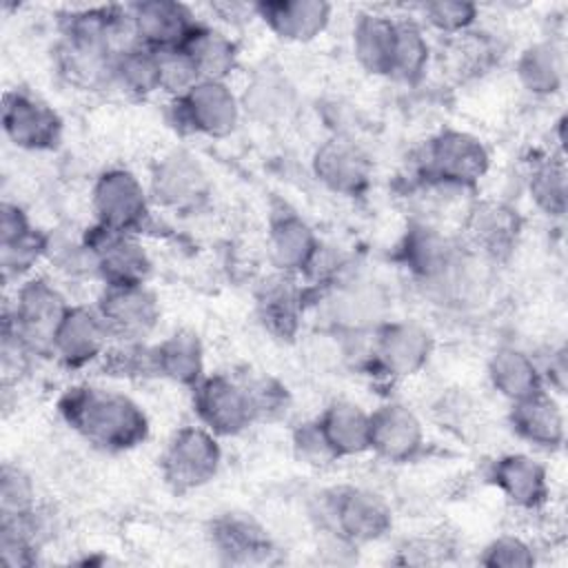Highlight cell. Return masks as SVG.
Masks as SVG:
<instances>
[{"label": "cell", "mask_w": 568, "mask_h": 568, "mask_svg": "<svg viewBox=\"0 0 568 568\" xmlns=\"http://www.w3.org/2000/svg\"><path fill=\"white\" fill-rule=\"evenodd\" d=\"M58 413L75 435L102 453L133 450L151 430L146 413L133 397L95 384L64 388Z\"/></svg>", "instance_id": "1"}, {"label": "cell", "mask_w": 568, "mask_h": 568, "mask_svg": "<svg viewBox=\"0 0 568 568\" xmlns=\"http://www.w3.org/2000/svg\"><path fill=\"white\" fill-rule=\"evenodd\" d=\"M311 519L326 537L355 548L379 541L393 528V508L386 497L366 486H331L311 499Z\"/></svg>", "instance_id": "2"}, {"label": "cell", "mask_w": 568, "mask_h": 568, "mask_svg": "<svg viewBox=\"0 0 568 568\" xmlns=\"http://www.w3.org/2000/svg\"><path fill=\"white\" fill-rule=\"evenodd\" d=\"M490 169V153L486 144L459 129H444L435 133L419 153V182L453 191H470Z\"/></svg>", "instance_id": "3"}, {"label": "cell", "mask_w": 568, "mask_h": 568, "mask_svg": "<svg viewBox=\"0 0 568 568\" xmlns=\"http://www.w3.org/2000/svg\"><path fill=\"white\" fill-rule=\"evenodd\" d=\"M64 293L44 275H31L16 286L13 302L2 311L7 324L40 357L51 355L53 335L69 311Z\"/></svg>", "instance_id": "4"}, {"label": "cell", "mask_w": 568, "mask_h": 568, "mask_svg": "<svg viewBox=\"0 0 568 568\" xmlns=\"http://www.w3.org/2000/svg\"><path fill=\"white\" fill-rule=\"evenodd\" d=\"M222 466V446L220 437L209 428L182 426L178 428L162 455H160V475L164 484L178 493L197 490L215 479Z\"/></svg>", "instance_id": "5"}, {"label": "cell", "mask_w": 568, "mask_h": 568, "mask_svg": "<svg viewBox=\"0 0 568 568\" xmlns=\"http://www.w3.org/2000/svg\"><path fill=\"white\" fill-rule=\"evenodd\" d=\"M91 209L95 224L140 235L151 220V195L133 171L115 166L95 178Z\"/></svg>", "instance_id": "6"}, {"label": "cell", "mask_w": 568, "mask_h": 568, "mask_svg": "<svg viewBox=\"0 0 568 568\" xmlns=\"http://www.w3.org/2000/svg\"><path fill=\"white\" fill-rule=\"evenodd\" d=\"M173 126L206 138L231 135L242 118L240 95L220 80H200L171 104Z\"/></svg>", "instance_id": "7"}, {"label": "cell", "mask_w": 568, "mask_h": 568, "mask_svg": "<svg viewBox=\"0 0 568 568\" xmlns=\"http://www.w3.org/2000/svg\"><path fill=\"white\" fill-rule=\"evenodd\" d=\"M435 348L433 333L415 320H384L373 328L368 364L388 379L419 373Z\"/></svg>", "instance_id": "8"}, {"label": "cell", "mask_w": 568, "mask_h": 568, "mask_svg": "<svg viewBox=\"0 0 568 568\" xmlns=\"http://www.w3.org/2000/svg\"><path fill=\"white\" fill-rule=\"evenodd\" d=\"M191 402L200 424L217 437H237L255 424L251 397L242 377L226 373L204 375L191 388Z\"/></svg>", "instance_id": "9"}, {"label": "cell", "mask_w": 568, "mask_h": 568, "mask_svg": "<svg viewBox=\"0 0 568 568\" xmlns=\"http://www.w3.org/2000/svg\"><path fill=\"white\" fill-rule=\"evenodd\" d=\"M149 195L151 202L173 213H195L211 200V180L193 153L173 149L155 160L149 178Z\"/></svg>", "instance_id": "10"}, {"label": "cell", "mask_w": 568, "mask_h": 568, "mask_svg": "<svg viewBox=\"0 0 568 568\" xmlns=\"http://www.w3.org/2000/svg\"><path fill=\"white\" fill-rule=\"evenodd\" d=\"M95 308L120 344H144L162 315L160 300L146 284H104Z\"/></svg>", "instance_id": "11"}, {"label": "cell", "mask_w": 568, "mask_h": 568, "mask_svg": "<svg viewBox=\"0 0 568 568\" xmlns=\"http://www.w3.org/2000/svg\"><path fill=\"white\" fill-rule=\"evenodd\" d=\"M82 237L104 284H146L153 262L138 235L111 231L93 222L82 231Z\"/></svg>", "instance_id": "12"}, {"label": "cell", "mask_w": 568, "mask_h": 568, "mask_svg": "<svg viewBox=\"0 0 568 568\" xmlns=\"http://www.w3.org/2000/svg\"><path fill=\"white\" fill-rule=\"evenodd\" d=\"M2 131L22 151H51L60 144L62 118L33 93L11 89L2 98Z\"/></svg>", "instance_id": "13"}, {"label": "cell", "mask_w": 568, "mask_h": 568, "mask_svg": "<svg viewBox=\"0 0 568 568\" xmlns=\"http://www.w3.org/2000/svg\"><path fill=\"white\" fill-rule=\"evenodd\" d=\"M521 235V217L517 209L499 200H477L462 220L459 240L481 260L508 257Z\"/></svg>", "instance_id": "14"}, {"label": "cell", "mask_w": 568, "mask_h": 568, "mask_svg": "<svg viewBox=\"0 0 568 568\" xmlns=\"http://www.w3.org/2000/svg\"><path fill=\"white\" fill-rule=\"evenodd\" d=\"M388 297L375 282L351 275L324 288V313L337 331L364 333L386 320Z\"/></svg>", "instance_id": "15"}, {"label": "cell", "mask_w": 568, "mask_h": 568, "mask_svg": "<svg viewBox=\"0 0 568 568\" xmlns=\"http://www.w3.org/2000/svg\"><path fill=\"white\" fill-rule=\"evenodd\" d=\"M209 544L224 564H268L277 548L268 530L248 513L226 510L211 519Z\"/></svg>", "instance_id": "16"}, {"label": "cell", "mask_w": 568, "mask_h": 568, "mask_svg": "<svg viewBox=\"0 0 568 568\" xmlns=\"http://www.w3.org/2000/svg\"><path fill=\"white\" fill-rule=\"evenodd\" d=\"M126 7L135 42L151 51L182 49L200 27L191 7L178 0H142Z\"/></svg>", "instance_id": "17"}, {"label": "cell", "mask_w": 568, "mask_h": 568, "mask_svg": "<svg viewBox=\"0 0 568 568\" xmlns=\"http://www.w3.org/2000/svg\"><path fill=\"white\" fill-rule=\"evenodd\" d=\"M311 169L322 186L344 197L362 195L373 178L371 160L364 149L344 135L324 140L313 151Z\"/></svg>", "instance_id": "18"}, {"label": "cell", "mask_w": 568, "mask_h": 568, "mask_svg": "<svg viewBox=\"0 0 568 568\" xmlns=\"http://www.w3.org/2000/svg\"><path fill=\"white\" fill-rule=\"evenodd\" d=\"M109 342L111 335L98 308L71 304L53 335L51 355L67 368H84L106 355Z\"/></svg>", "instance_id": "19"}, {"label": "cell", "mask_w": 568, "mask_h": 568, "mask_svg": "<svg viewBox=\"0 0 568 568\" xmlns=\"http://www.w3.org/2000/svg\"><path fill=\"white\" fill-rule=\"evenodd\" d=\"M424 424L402 402H386L371 410V453L390 464L413 462L424 450Z\"/></svg>", "instance_id": "20"}, {"label": "cell", "mask_w": 568, "mask_h": 568, "mask_svg": "<svg viewBox=\"0 0 568 568\" xmlns=\"http://www.w3.org/2000/svg\"><path fill=\"white\" fill-rule=\"evenodd\" d=\"M253 297L255 315L266 333L282 342L297 337L306 311V293L297 275L273 271L257 284Z\"/></svg>", "instance_id": "21"}, {"label": "cell", "mask_w": 568, "mask_h": 568, "mask_svg": "<svg viewBox=\"0 0 568 568\" xmlns=\"http://www.w3.org/2000/svg\"><path fill=\"white\" fill-rule=\"evenodd\" d=\"M322 242L311 224L295 211H273L266 231V251L275 271L304 275L313 264Z\"/></svg>", "instance_id": "22"}, {"label": "cell", "mask_w": 568, "mask_h": 568, "mask_svg": "<svg viewBox=\"0 0 568 568\" xmlns=\"http://www.w3.org/2000/svg\"><path fill=\"white\" fill-rule=\"evenodd\" d=\"M253 13L275 38L306 44L328 29L333 7L324 0H262L253 2Z\"/></svg>", "instance_id": "23"}, {"label": "cell", "mask_w": 568, "mask_h": 568, "mask_svg": "<svg viewBox=\"0 0 568 568\" xmlns=\"http://www.w3.org/2000/svg\"><path fill=\"white\" fill-rule=\"evenodd\" d=\"M490 481L519 510H537L550 495L546 466L526 453H508L495 459Z\"/></svg>", "instance_id": "24"}, {"label": "cell", "mask_w": 568, "mask_h": 568, "mask_svg": "<svg viewBox=\"0 0 568 568\" xmlns=\"http://www.w3.org/2000/svg\"><path fill=\"white\" fill-rule=\"evenodd\" d=\"M508 424L519 439L544 450H557L566 439L564 410L550 390L513 402Z\"/></svg>", "instance_id": "25"}, {"label": "cell", "mask_w": 568, "mask_h": 568, "mask_svg": "<svg viewBox=\"0 0 568 568\" xmlns=\"http://www.w3.org/2000/svg\"><path fill=\"white\" fill-rule=\"evenodd\" d=\"M397 42V18L379 11H362L351 31V47L357 64L371 73L390 78Z\"/></svg>", "instance_id": "26"}, {"label": "cell", "mask_w": 568, "mask_h": 568, "mask_svg": "<svg viewBox=\"0 0 568 568\" xmlns=\"http://www.w3.org/2000/svg\"><path fill=\"white\" fill-rule=\"evenodd\" d=\"M295 87L288 75L277 67L257 69L240 95L242 111L260 124H277L295 109Z\"/></svg>", "instance_id": "27"}, {"label": "cell", "mask_w": 568, "mask_h": 568, "mask_svg": "<svg viewBox=\"0 0 568 568\" xmlns=\"http://www.w3.org/2000/svg\"><path fill=\"white\" fill-rule=\"evenodd\" d=\"M153 377L193 388L204 377V346L195 331L180 328L151 346Z\"/></svg>", "instance_id": "28"}, {"label": "cell", "mask_w": 568, "mask_h": 568, "mask_svg": "<svg viewBox=\"0 0 568 568\" xmlns=\"http://www.w3.org/2000/svg\"><path fill=\"white\" fill-rule=\"evenodd\" d=\"M335 459L357 457L371 450V410L351 399H333L315 417Z\"/></svg>", "instance_id": "29"}, {"label": "cell", "mask_w": 568, "mask_h": 568, "mask_svg": "<svg viewBox=\"0 0 568 568\" xmlns=\"http://www.w3.org/2000/svg\"><path fill=\"white\" fill-rule=\"evenodd\" d=\"M490 386L510 404L526 399L544 388L537 359L517 346H499L486 364Z\"/></svg>", "instance_id": "30"}, {"label": "cell", "mask_w": 568, "mask_h": 568, "mask_svg": "<svg viewBox=\"0 0 568 568\" xmlns=\"http://www.w3.org/2000/svg\"><path fill=\"white\" fill-rule=\"evenodd\" d=\"M515 73L519 84L537 98H550L564 87L566 62L564 51L552 40H539L528 44L517 62Z\"/></svg>", "instance_id": "31"}, {"label": "cell", "mask_w": 568, "mask_h": 568, "mask_svg": "<svg viewBox=\"0 0 568 568\" xmlns=\"http://www.w3.org/2000/svg\"><path fill=\"white\" fill-rule=\"evenodd\" d=\"M182 49L195 64L200 80L226 82V78L237 69L240 51L235 40L229 33L204 22H200V27L193 31Z\"/></svg>", "instance_id": "32"}, {"label": "cell", "mask_w": 568, "mask_h": 568, "mask_svg": "<svg viewBox=\"0 0 568 568\" xmlns=\"http://www.w3.org/2000/svg\"><path fill=\"white\" fill-rule=\"evenodd\" d=\"M111 89H120L124 95L144 100L160 91V62L158 53L133 44L122 49L113 60V84Z\"/></svg>", "instance_id": "33"}, {"label": "cell", "mask_w": 568, "mask_h": 568, "mask_svg": "<svg viewBox=\"0 0 568 568\" xmlns=\"http://www.w3.org/2000/svg\"><path fill=\"white\" fill-rule=\"evenodd\" d=\"M528 195L548 217H564L568 204L566 162L561 155H546L532 162L528 171Z\"/></svg>", "instance_id": "34"}, {"label": "cell", "mask_w": 568, "mask_h": 568, "mask_svg": "<svg viewBox=\"0 0 568 568\" xmlns=\"http://www.w3.org/2000/svg\"><path fill=\"white\" fill-rule=\"evenodd\" d=\"M430 62V44L424 27L415 18H397V42L390 78L415 84L424 78Z\"/></svg>", "instance_id": "35"}, {"label": "cell", "mask_w": 568, "mask_h": 568, "mask_svg": "<svg viewBox=\"0 0 568 568\" xmlns=\"http://www.w3.org/2000/svg\"><path fill=\"white\" fill-rule=\"evenodd\" d=\"M49 235L40 229H29L27 233L0 242V268L4 284H20L33 275V268L47 260Z\"/></svg>", "instance_id": "36"}, {"label": "cell", "mask_w": 568, "mask_h": 568, "mask_svg": "<svg viewBox=\"0 0 568 568\" xmlns=\"http://www.w3.org/2000/svg\"><path fill=\"white\" fill-rule=\"evenodd\" d=\"M38 506V493L31 475L22 466L4 462L0 468V519L24 517Z\"/></svg>", "instance_id": "37"}, {"label": "cell", "mask_w": 568, "mask_h": 568, "mask_svg": "<svg viewBox=\"0 0 568 568\" xmlns=\"http://www.w3.org/2000/svg\"><path fill=\"white\" fill-rule=\"evenodd\" d=\"M419 24L446 36H464L479 18V7L466 0H433L419 4Z\"/></svg>", "instance_id": "38"}, {"label": "cell", "mask_w": 568, "mask_h": 568, "mask_svg": "<svg viewBox=\"0 0 568 568\" xmlns=\"http://www.w3.org/2000/svg\"><path fill=\"white\" fill-rule=\"evenodd\" d=\"M47 260L67 275H98L95 260L82 237L69 235L67 231L47 233Z\"/></svg>", "instance_id": "39"}, {"label": "cell", "mask_w": 568, "mask_h": 568, "mask_svg": "<svg viewBox=\"0 0 568 568\" xmlns=\"http://www.w3.org/2000/svg\"><path fill=\"white\" fill-rule=\"evenodd\" d=\"M244 386L251 397L255 422H275L291 408L288 388L271 375H244Z\"/></svg>", "instance_id": "40"}, {"label": "cell", "mask_w": 568, "mask_h": 568, "mask_svg": "<svg viewBox=\"0 0 568 568\" xmlns=\"http://www.w3.org/2000/svg\"><path fill=\"white\" fill-rule=\"evenodd\" d=\"M160 62V91L169 93L171 100L184 95L200 82V73L184 49L155 51Z\"/></svg>", "instance_id": "41"}, {"label": "cell", "mask_w": 568, "mask_h": 568, "mask_svg": "<svg viewBox=\"0 0 568 568\" xmlns=\"http://www.w3.org/2000/svg\"><path fill=\"white\" fill-rule=\"evenodd\" d=\"M532 546L517 535L495 537L481 552L479 564L488 568H528L535 566Z\"/></svg>", "instance_id": "42"}, {"label": "cell", "mask_w": 568, "mask_h": 568, "mask_svg": "<svg viewBox=\"0 0 568 568\" xmlns=\"http://www.w3.org/2000/svg\"><path fill=\"white\" fill-rule=\"evenodd\" d=\"M291 444H293V453L297 455V459H302L304 464H311V466H326V464H333L337 462L317 419H308V422H302L293 428V435H291Z\"/></svg>", "instance_id": "43"}, {"label": "cell", "mask_w": 568, "mask_h": 568, "mask_svg": "<svg viewBox=\"0 0 568 568\" xmlns=\"http://www.w3.org/2000/svg\"><path fill=\"white\" fill-rule=\"evenodd\" d=\"M537 366L541 373L544 388L564 393V388H566V348L564 346L550 348L544 359H537Z\"/></svg>", "instance_id": "44"}]
</instances>
